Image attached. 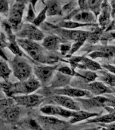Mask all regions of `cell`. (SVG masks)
Masks as SVG:
<instances>
[{"mask_svg": "<svg viewBox=\"0 0 115 130\" xmlns=\"http://www.w3.org/2000/svg\"><path fill=\"white\" fill-rule=\"evenodd\" d=\"M76 101L81 102L85 109L96 107H104L105 109L110 108L115 110V98H109L105 96L99 95L89 98L87 99H83L81 98H76Z\"/></svg>", "mask_w": 115, "mask_h": 130, "instance_id": "obj_5", "label": "cell"}, {"mask_svg": "<svg viewBox=\"0 0 115 130\" xmlns=\"http://www.w3.org/2000/svg\"><path fill=\"white\" fill-rule=\"evenodd\" d=\"M100 116H101V112H91L85 111V110L75 111L74 116L70 120V123L71 124H74L82 121L83 120L89 119L97 117Z\"/></svg>", "mask_w": 115, "mask_h": 130, "instance_id": "obj_21", "label": "cell"}, {"mask_svg": "<svg viewBox=\"0 0 115 130\" xmlns=\"http://www.w3.org/2000/svg\"><path fill=\"white\" fill-rule=\"evenodd\" d=\"M26 124L28 127L32 130H43L42 127L37 120L29 119L26 121Z\"/></svg>", "mask_w": 115, "mask_h": 130, "instance_id": "obj_36", "label": "cell"}, {"mask_svg": "<svg viewBox=\"0 0 115 130\" xmlns=\"http://www.w3.org/2000/svg\"><path fill=\"white\" fill-rule=\"evenodd\" d=\"M66 20H73L83 24H96L97 18L89 10L81 11L79 8H77L72 13L64 18Z\"/></svg>", "mask_w": 115, "mask_h": 130, "instance_id": "obj_11", "label": "cell"}, {"mask_svg": "<svg viewBox=\"0 0 115 130\" xmlns=\"http://www.w3.org/2000/svg\"><path fill=\"white\" fill-rule=\"evenodd\" d=\"M77 72L81 75V78L85 81V83H91L95 81L98 77V75L93 71L79 69V71Z\"/></svg>", "mask_w": 115, "mask_h": 130, "instance_id": "obj_27", "label": "cell"}, {"mask_svg": "<svg viewBox=\"0 0 115 130\" xmlns=\"http://www.w3.org/2000/svg\"><path fill=\"white\" fill-rule=\"evenodd\" d=\"M102 130H115V125H114V123H112L105 127H102Z\"/></svg>", "mask_w": 115, "mask_h": 130, "instance_id": "obj_42", "label": "cell"}, {"mask_svg": "<svg viewBox=\"0 0 115 130\" xmlns=\"http://www.w3.org/2000/svg\"><path fill=\"white\" fill-rule=\"evenodd\" d=\"M57 71H58L60 73H62L64 75H68L70 77H78L81 78V75L77 73V71L73 69L71 67H68V66H62L59 67L57 69Z\"/></svg>", "mask_w": 115, "mask_h": 130, "instance_id": "obj_30", "label": "cell"}, {"mask_svg": "<svg viewBox=\"0 0 115 130\" xmlns=\"http://www.w3.org/2000/svg\"><path fill=\"white\" fill-rule=\"evenodd\" d=\"M102 67L104 70L108 71L110 73H112L115 75V65L110 64H106V63H104L102 65Z\"/></svg>", "mask_w": 115, "mask_h": 130, "instance_id": "obj_39", "label": "cell"}, {"mask_svg": "<svg viewBox=\"0 0 115 130\" xmlns=\"http://www.w3.org/2000/svg\"><path fill=\"white\" fill-rule=\"evenodd\" d=\"M110 5L111 6L112 17L115 18V1H110Z\"/></svg>", "mask_w": 115, "mask_h": 130, "instance_id": "obj_41", "label": "cell"}, {"mask_svg": "<svg viewBox=\"0 0 115 130\" xmlns=\"http://www.w3.org/2000/svg\"><path fill=\"white\" fill-rule=\"evenodd\" d=\"M12 98L14 99L17 106H22L26 108L37 107L42 103L44 98L43 95L31 93L28 95H15Z\"/></svg>", "mask_w": 115, "mask_h": 130, "instance_id": "obj_10", "label": "cell"}, {"mask_svg": "<svg viewBox=\"0 0 115 130\" xmlns=\"http://www.w3.org/2000/svg\"><path fill=\"white\" fill-rule=\"evenodd\" d=\"M10 12L9 3L8 1L0 0V14L5 17H8Z\"/></svg>", "mask_w": 115, "mask_h": 130, "instance_id": "obj_33", "label": "cell"}, {"mask_svg": "<svg viewBox=\"0 0 115 130\" xmlns=\"http://www.w3.org/2000/svg\"><path fill=\"white\" fill-rule=\"evenodd\" d=\"M55 32H57L56 35L60 37L64 41H86L91 34L90 31H83V30H69L65 28H59L58 26H53Z\"/></svg>", "mask_w": 115, "mask_h": 130, "instance_id": "obj_7", "label": "cell"}, {"mask_svg": "<svg viewBox=\"0 0 115 130\" xmlns=\"http://www.w3.org/2000/svg\"><path fill=\"white\" fill-rule=\"evenodd\" d=\"M77 4V2H71L68 3V4H65L64 6L62 7L63 14H64V13H67V16L68 15H69V14H71V13H72L74 10L77 9V8H76Z\"/></svg>", "mask_w": 115, "mask_h": 130, "instance_id": "obj_34", "label": "cell"}, {"mask_svg": "<svg viewBox=\"0 0 115 130\" xmlns=\"http://www.w3.org/2000/svg\"><path fill=\"white\" fill-rule=\"evenodd\" d=\"M58 27L69 30H75V28L79 27H85V26H95L98 27V24H83L78 22H75L73 20H62L57 25Z\"/></svg>", "mask_w": 115, "mask_h": 130, "instance_id": "obj_22", "label": "cell"}, {"mask_svg": "<svg viewBox=\"0 0 115 130\" xmlns=\"http://www.w3.org/2000/svg\"><path fill=\"white\" fill-rule=\"evenodd\" d=\"M10 67L12 69L14 77L19 81H24L32 77V68L30 64L22 56H15L10 61Z\"/></svg>", "mask_w": 115, "mask_h": 130, "instance_id": "obj_3", "label": "cell"}, {"mask_svg": "<svg viewBox=\"0 0 115 130\" xmlns=\"http://www.w3.org/2000/svg\"><path fill=\"white\" fill-rule=\"evenodd\" d=\"M47 6L45 5V7L43 8V10L40 12V13L37 16L36 18L35 19L34 22H32V24L35 26H39L44 22L45 20L47 17Z\"/></svg>", "mask_w": 115, "mask_h": 130, "instance_id": "obj_31", "label": "cell"}, {"mask_svg": "<svg viewBox=\"0 0 115 130\" xmlns=\"http://www.w3.org/2000/svg\"><path fill=\"white\" fill-rule=\"evenodd\" d=\"M92 49H95V50L102 51L106 53L109 56L110 58H115V46L114 45H104V46H95L92 47Z\"/></svg>", "mask_w": 115, "mask_h": 130, "instance_id": "obj_29", "label": "cell"}, {"mask_svg": "<svg viewBox=\"0 0 115 130\" xmlns=\"http://www.w3.org/2000/svg\"><path fill=\"white\" fill-rule=\"evenodd\" d=\"M2 90V85H1V83H0V91Z\"/></svg>", "mask_w": 115, "mask_h": 130, "instance_id": "obj_45", "label": "cell"}, {"mask_svg": "<svg viewBox=\"0 0 115 130\" xmlns=\"http://www.w3.org/2000/svg\"><path fill=\"white\" fill-rule=\"evenodd\" d=\"M26 2L23 1H16L10 9L8 22L12 30L18 31L22 26V16L25 9Z\"/></svg>", "mask_w": 115, "mask_h": 130, "instance_id": "obj_4", "label": "cell"}, {"mask_svg": "<svg viewBox=\"0 0 115 130\" xmlns=\"http://www.w3.org/2000/svg\"><path fill=\"white\" fill-rule=\"evenodd\" d=\"M37 16H35L34 12V8H33V6L32 5V3L30 2V4H28V12H27V15L26 17V20L27 22L32 23L34 22L35 19L36 18Z\"/></svg>", "mask_w": 115, "mask_h": 130, "instance_id": "obj_35", "label": "cell"}, {"mask_svg": "<svg viewBox=\"0 0 115 130\" xmlns=\"http://www.w3.org/2000/svg\"><path fill=\"white\" fill-rule=\"evenodd\" d=\"M16 130H25V129H21V128H18V129H17Z\"/></svg>", "mask_w": 115, "mask_h": 130, "instance_id": "obj_44", "label": "cell"}, {"mask_svg": "<svg viewBox=\"0 0 115 130\" xmlns=\"http://www.w3.org/2000/svg\"><path fill=\"white\" fill-rule=\"evenodd\" d=\"M12 71L11 67L4 59L0 58V79L7 81Z\"/></svg>", "mask_w": 115, "mask_h": 130, "instance_id": "obj_26", "label": "cell"}, {"mask_svg": "<svg viewBox=\"0 0 115 130\" xmlns=\"http://www.w3.org/2000/svg\"><path fill=\"white\" fill-rule=\"evenodd\" d=\"M82 89L89 91L92 95L95 96L102 95L105 93H112V90L110 87L100 81H93L91 83H86L82 85Z\"/></svg>", "mask_w": 115, "mask_h": 130, "instance_id": "obj_13", "label": "cell"}, {"mask_svg": "<svg viewBox=\"0 0 115 130\" xmlns=\"http://www.w3.org/2000/svg\"><path fill=\"white\" fill-rule=\"evenodd\" d=\"M71 49V45L69 44V43H62V44L60 45V51L62 55H66L67 54H69L70 50Z\"/></svg>", "mask_w": 115, "mask_h": 130, "instance_id": "obj_38", "label": "cell"}, {"mask_svg": "<svg viewBox=\"0 0 115 130\" xmlns=\"http://www.w3.org/2000/svg\"><path fill=\"white\" fill-rule=\"evenodd\" d=\"M56 95H61L68 96L70 98H81V97H88L91 98V94L89 91L82 89L80 88H74V87H66L64 88L60 89H56L54 90Z\"/></svg>", "mask_w": 115, "mask_h": 130, "instance_id": "obj_14", "label": "cell"}, {"mask_svg": "<svg viewBox=\"0 0 115 130\" xmlns=\"http://www.w3.org/2000/svg\"><path fill=\"white\" fill-rule=\"evenodd\" d=\"M20 109L18 106H11L6 108V109L3 110V117L8 122L14 123L17 121L20 117Z\"/></svg>", "mask_w": 115, "mask_h": 130, "instance_id": "obj_20", "label": "cell"}, {"mask_svg": "<svg viewBox=\"0 0 115 130\" xmlns=\"http://www.w3.org/2000/svg\"><path fill=\"white\" fill-rule=\"evenodd\" d=\"M113 63H114V64H115V58L114 59V60H113Z\"/></svg>", "mask_w": 115, "mask_h": 130, "instance_id": "obj_46", "label": "cell"}, {"mask_svg": "<svg viewBox=\"0 0 115 130\" xmlns=\"http://www.w3.org/2000/svg\"><path fill=\"white\" fill-rule=\"evenodd\" d=\"M114 123V125H115V122H114V123Z\"/></svg>", "mask_w": 115, "mask_h": 130, "instance_id": "obj_47", "label": "cell"}, {"mask_svg": "<svg viewBox=\"0 0 115 130\" xmlns=\"http://www.w3.org/2000/svg\"><path fill=\"white\" fill-rule=\"evenodd\" d=\"M2 90L7 96L12 98L15 95H28L37 91L41 84L36 77H31L24 81L10 83L8 81L0 82Z\"/></svg>", "mask_w": 115, "mask_h": 130, "instance_id": "obj_2", "label": "cell"}, {"mask_svg": "<svg viewBox=\"0 0 115 130\" xmlns=\"http://www.w3.org/2000/svg\"><path fill=\"white\" fill-rule=\"evenodd\" d=\"M69 60L71 68L74 70H75L76 68H78L81 70H88L94 72L104 69L102 65L100 64L99 63L87 57H70Z\"/></svg>", "mask_w": 115, "mask_h": 130, "instance_id": "obj_8", "label": "cell"}, {"mask_svg": "<svg viewBox=\"0 0 115 130\" xmlns=\"http://www.w3.org/2000/svg\"><path fill=\"white\" fill-rule=\"evenodd\" d=\"M58 65H38L35 66L33 73L41 84L46 85L50 84L56 74Z\"/></svg>", "mask_w": 115, "mask_h": 130, "instance_id": "obj_9", "label": "cell"}, {"mask_svg": "<svg viewBox=\"0 0 115 130\" xmlns=\"http://www.w3.org/2000/svg\"><path fill=\"white\" fill-rule=\"evenodd\" d=\"M16 36L18 39H28L34 41H40L44 39V34L37 26L30 23H25L22 25L19 30L16 32Z\"/></svg>", "mask_w": 115, "mask_h": 130, "instance_id": "obj_6", "label": "cell"}, {"mask_svg": "<svg viewBox=\"0 0 115 130\" xmlns=\"http://www.w3.org/2000/svg\"><path fill=\"white\" fill-rule=\"evenodd\" d=\"M103 29H102L101 28H97L95 30L91 32V34L89 35V37L87 39V40L89 42L91 43H95L99 40V39L101 37L102 33L103 32Z\"/></svg>", "mask_w": 115, "mask_h": 130, "instance_id": "obj_32", "label": "cell"}, {"mask_svg": "<svg viewBox=\"0 0 115 130\" xmlns=\"http://www.w3.org/2000/svg\"><path fill=\"white\" fill-rule=\"evenodd\" d=\"M100 127H92V128H88V129H85L83 130H99L100 129Z\"/></svg>", "mask_w": 115, "mask_h": 130, "instance_id": "obj_43", "label": "cell"}, {"mask_svg": "<svg viewBox=\"0 0 115 130\" xmlns=\"http://www.w3.org/2000/svg\"><path fill=\"white\" fill-rule=\"evenodd\" d=\"M71 79L72 77L64 75L62 73L57 71V73L55 74L52 80L50 83V86L52 88H54L55 89L64 88L71 83Z\"/></svg>", "mask_w": 115, "mask_h": 130, "instance_id": "obj_19", "label": "cell"}, {"mask_svg": "<svg viewBox=\"0 0 115 130\" xmlns=\"http://www.w3.org/2000/svg\"><path fill=\"white\" fill-rule=\"evenodd\" d=\"M53 101L61 107L72 111H79L81 107L79 103L72 98L61 95H55L52 97Z\"/></svg>", "mask_w": 115, "mask_h": 130, "instance_id": "obj_15", "label": "cell"}, {"mask_svg": "<svg viewBox=\"0 0 115 130\" xmlns=\"http://www.w3.org/2000/svg\"><path fill=\"white\" fill-rule=\"evenodd\" d=\"M37 121L41 127L46 128H63L68 125L67 122L54 116H39Z\"/></svg>", "mask_w": 115, "mask_h": 130, "instance_id": "obj_16", "label": "cell"}, {"mask_svg": "<svg viewBox=\"0 0 115 130\" xmlns=\"http://www.w3.org/2000/svg\"><path fill=\"white\" fill-rule=\"evenodd\" d=\"M17 43L20 48H22L28 56L38 62L52 64L60 60V58L56 56L45 54L44 48L37 41L17 39Z\"/></svg>", "mask_w": 115, "mask_h": 130, "instance_id": "obj_1", "label": "cell"}, {"mask_svg": "<svg viewBox=\"0 0 115 130\" xmlns=\"http://www.w3.org/2000/svg\"><path fill=\"white\" fill-rule=\"evenodd\" d=\"M115 122V110L110 112L106 115H104L97 117L92 118L87 121L86 123H105L112 124Z\"/></svg>", "mask_w": 115, "mask_h": 130, "instance_id": "obj_23", "label": "cell"}, {"mask_svg": "<svg viewBox=\"0 0 115 130\" xmlns=\"http://www.w3.org/2000/svg\"><path fill=\"white\" fill-rule=\"evenodd\" d=\"M111 15V6L110 5L109 2L108 1H103L102 5V11L98 17V22L99 26L102 29L104 30L110 24V18Z\"/></svg>", "mask_w": 115, "mask_h": 130, "instance_id": "obj_17", "label": "cell"}, {"mask_svg": "<svg viewBox=\"0 0 115 130\" xmlns=\"http://www.w3.org/2000/svg\"><path fill=\"white\" fill-rule=\"evenodd\" d=\"M89 11H91L96 18L100 16L102 11V5L103 1L100 0H89L87 1Z\"/></svg>", "mask_w": 115, "mask_h": 130, "instance_id": "obj_28", "label": "cell"}, {"mask_svg": "<svg viewBox=\"0 0 115 130\" xmlns=\"http://www.w3.org/2000/svg\"><path fill=\"white\" fill-rule=\"evenodd\" d=\"M85 42V41H77V42L73 43V45H71V50H70L69 53L68 54H69L68 57H69V58L71 57V56H72L74 53H75L77 51H78L79 49L81 48V47L84 44V43Z\"/></svg>", "mask_w": 115, "mask_h": 130, "instance_id": "obj_37", "label": "cell"}, {"mask_svg": "<svg viewBox=\"0 0 115 130\" xmlns=\"http://www.w3.org/2000/svg\"><path fill=\"white\" fill-rule=\"evenodd\" d=\"M98 73L100 75L97 79H98V81L104 83L108 87H115V75L104 69L99 71Z\"/></svg>", "mask_w": 115, "mask_h": 130, "instance_id": "obj_24", "label": "cell"}, {"mask_svg": "<svg viewBox=\"0 0 115 130\" xmlns=\"http://www.w3.org/2000/svg\"><path fill=\"white\" fill-rule=\"evenodd\" d=\"M78 5L79 6V10L81 11H87L89 10L88 8V5H87V1H79L77 2Z\"/></svg>", "mask_w": 115, "mask_h": 130, "instance_id": "obj_40", "label": "cell"}, {"mask_svg": "<svg viewBox=\"0 0 115 130\" xmlns=\"http://www.w3.org/2000/svg\"><path fill=\"white\" fill-rule=\"evenodd\" d=\"M45 5L47 6V16H63L62 7L56 1H48L45 2Z\"/></svg>", "mask_w": 115, "mask_h": 130, "instance_id": "obj_25", "label": "cell"}, {"mask_svg": "<svg viewBox=\"0 0 115 130\" xmlns=\"http://www.w3.org/2000/svg\"><path fill=\"white\" fill-rule=\"evenodd\" d=\"M40 111L47 116H54V117L60 116L67 119L69 118L71 119L74 116L75 112V111L65 109L58 105H52V104L43 106L40 108Z\"/></svg>", "mask_w": 115, "mask_h": 130, "instance_id": "obj_12", "label": "cell"}, {"mask_svg": "<svg viewBox=\"0 0 115 130\" xmlns=\"http://www.w3.org/2000/svg\"><path fill=\"white\" fill-rule=\"evenodd\" d=\"M62 39L56 35H50L43 39L41 43L43 47L51 52L60 50L62 44Z\"/></svg>", "mask_w": 115, "mask_h": 130, "instance_id": "obj_18", "label": "cell"}]
</instances>
